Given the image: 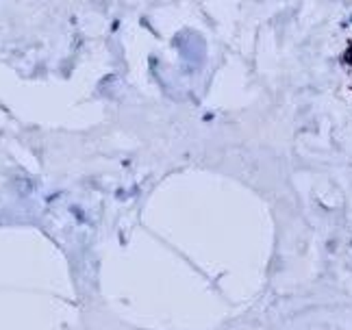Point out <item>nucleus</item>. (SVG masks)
I'll use <instances>...</instances> for the list:
<instances>
[{"label":"nucleus","instance_id":"obj_1","mask_svg":"<svg viewBox=\"0 0 352 330\" xmlns=\"http://www.w3.org/2000/svg\"><path fill=\"white\" fill-rule=\"evenodd\" d=\"M344 63H346L348 72H350V76H352V39H350V44H348V48H346V52H344Z\"/></svg>","mask_w":352,"mask_h":330}]
</instances>
